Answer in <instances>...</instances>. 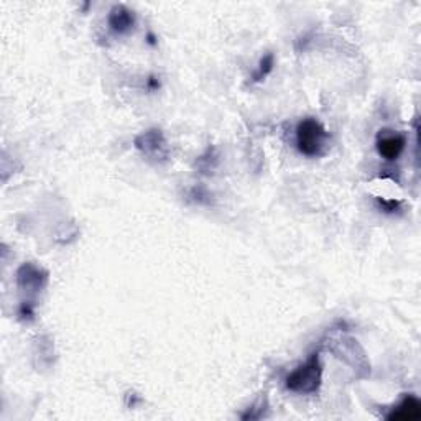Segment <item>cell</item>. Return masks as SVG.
<instances>
[{
    "instance_id": "obj_1",
    "label": "cell",
    "mask_w": 421,
    "mask_h": 421,
    "mask_svg": "<svg viewBox=\"0 0 421 421\" xmlns=\"http://www.w3.org/2000/svg\"><path fill=\"white\" fill-rule=\"evenodd\" d=\"M295 140L298 152L301 155L308 158H318L323 157L328 150L329 133L324 129L321 122L313 119V117H306V119L298 122Z\"/></svg>"
},
{
    "instance_id": "obj_2",
    "label": "cell",
    "mask_w": 421,
    "mask_h": 421,
    "mask_svg": "<svg viewBox=\"0 0 421 421\" xmlns=\"http://www.w3.org/2000/svg\"><path fill=\"white\" fill-rule=\"evenodd\" d=\"M323 380V365L319 360V353L311 354L305 364L296 367L295 370L290 372V375L285 378V387L290 392L303 393V395H311L316 393L321 387Z\"/></svg>"
},
{
    "instance_id": "obj_3",
    "label": "cell",
    "mask_w": 421,
    "mask_h": 421,
    "mask_svg": "<svg viewBox=\"0 0 421 421\" xmlns=\"http://www.w3.org/2000/svg\"><path fill=\"white\" fill-rule=\"evenodd\" d=\"M133 145L143 157L155 163H167L170 160V147L163 132L160 129H150L142 132L140 135L135 137Z\"/></svg>"
},
{
    "instance_id": "obj_4",
    "label": "cell",
    "mask_w": 421,
    "mask_h": 421,
    "mask_svg": "<svg viewBox=\"0 0 421 421\" xmlns=\"http://www.w3.org/2000/svg\"><path fill=\"white\" fill-rule=\"evenodd\" d=\"M405 147H407V137L402 133H388V130H380L375 140V148L383 160L393 162L400 158Z\"/></svg>"
},
{
    "instance_id": "obj_5",
    "label": "cell",
    "mask_w": 421,
    "mask_h": 421,
    "mask_svg": "<svg viewBox=\"0 0 421 421\" xmlns=\"http://www.w3.org/2000/svg\"><path fill=\"white\" fill-rule=\"evenodd\" d=\"M17 284L20 290L28 293H38L48 284V274L33 264H24L17 271Z\"/></svg>"
},
{
    "instance_id": "obj_6",
    "label": "cell",
    "mask_w": 421,
    "mask_h": 421,
    "mask_svg": "<svg viewBox=\"0 0 421 421\" xmlns=\"http://www.w3.org/2000/svg\"><path fill=\"white\" fill-rule=\"evenodd\" d=\"M109 28L117 35H124L127 31H130L135 25V14L129 10L124 5H115L112 7L108 17Z\"/></svg>"
},
{
    "instance_id": "obj_7",
    "label": "cell",
    "mask_w": 421,
    "mask_h": 421,
    "mask_svg": "<svg viewBox=\"0 0 421 421\" xmlns=\"http://www.w3.org/2000/svg\"><path fill=\"white\" fill-rule=\"evenodd\" d=\"M421 418V403L415 395H407L397 407L390 410L387 420H402V421H417Z\"/></svg>"
},
{
    "instance_id": "obj_8",
    "label": "cell",
    "mask_w": 421,
    "mask_h": 421,
    "mask_svg": "<svg viewBox=\"0 0 421 421\" xmlns=\"http://www.w3.org/2000/svg\"><path fill=\"white\" fill-rule=\"evenodd\" d=\"M274 68H275V55L274 53H266L262 60H260L257 71L252 74V83L264 81V79L274 71Z\"/></svg>"
},
{
    "instance_id": "obj_9",
    "label": "cell",
    "mask_w": 421,
    "mask_h": 421,
    "mask_svg": "<svg viewBox=\"0 0 421 421\" xmlns=\"http://www.w3.org/2000/svg\"><path fill=\"white\" fill-rule=\"evenodd\" d=\"M377 204L383 212H387V214H392V212H395L400 207V201H395V199L388 201V199H383V198H377Z\"/></svg>"
},
{
    "instance_id": "obj_10",
    "label": "cell",
    "mask_w": 421,
    "mask_h": 421,
    "mask_svg": "<svg viewBox=\"0 0 421 421\" xmlns=\"http://www.w3.org/2000/svg\"><path fill=\"white\" fill-rule=\"evenodd\" d=\"M19 316L22 319H31L35 316V310H33V301H22L19 310Z\"/></svg>"
},
{
    "instance_id": "obj_11",
    "label": "cell",
    "mask_w": 421,
    "mask_h": 421,
    "mask_svg": "<svg viewBox=\"0 0 421 421\" xmlns=\"http://www.w3.org/2000/svg\"><path fill=\"white\" fill-rule=\"evenodd\" d=\"M147 84H148V89H150V90H157V89H160V81H158V79H157L155 76H150V78H148Z\"/></svg>"
},
{
    "instance_id": "obj_12",
    "label": "cell",
    "mask_w": 421,
    "mask_h": 421,
    "mask_svg": "<svg viewBox=\"0 0 421 421\" xmlns=\"http://www.w3.org/2000/svg\"><path fill=\"white\" fill-rule=\"evenodd\" d=\"M147 38H148V43H150V45H157V41H155L157 38H155V36H153L152 33H148Z\"/></svg>"
}]
</instances>
